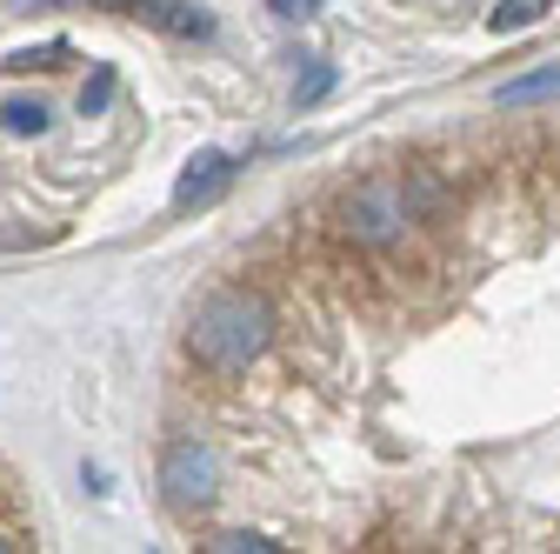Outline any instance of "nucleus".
I'll use <instances>...</instances> for the list:
<instances>
[{
	"instance_id": "nucleus-1",
	"label": "nucleus",
	"mask_w": 560,
	"mask_h": 554,
	"mask_svg": "<svg viewBox=\"0 0 560 554\" xmlns=\"http://www.w3.org/2000/svg\"><path fill=\"white\" fill-rule=\"evenodd\" d=\"M267 341H273V308L267 295L254 288H221V295H207L187 321V355L200 368H214V374H241L267 355Z\"/></svg>"
},
{
	"instance_id": "nucleus-2",
	"label": "nucleus",
	"mask_w": 560,
	"mask_h": 554,
	"mask_svg": "<svg viewBox=\"0 0 560 554\" xmlns=\"http://www.w3.org/2000/svg\"><path fill=\"white\" fill-rule=\"evenodd\" d=\"M428 200H434V181H420V174H368L361 187L340 194L334 234L354 241V247H394L420 221V207H428Z\"/></svg>"
},
{
	"instance_id": "nucleus-3",
	"label": "nucleus",
	"mask_w": 560,
	"mask_h": 554,
	"mask_svg": "<svg viewBox=\"0 0 560 554\" xmlns=\"http://www.w3.org/2000/svg\"><path fill=\"white\" fill-rule=\"evenodd\" d=\"M221 481H228V468L207 441H174L161 454V495H167L174 515H207L221 501Z\"/></svg>"
},
{
	"instance_id": "nucleus-4",
	"label": "nucleus",
	"mask_w": 560,
	"mask_h": 554,
	"mask_svg": "<svg viewBox=\"0 0 560 554\" xmlns=\"http://www.w3.org/2000/svg\"><path fill=\"white\" fill-rule=\"evenodd\" d=\"M234 174H241V161L221 154V148L194 154V161L180 168V181H174V207H180V215H194V207H214V200L234 187Z\"/></svg>"
},
{
	"instance_id": "nucleus-5",
	"label": "nucleus",
	"mask_w": 560,
	"mask_h": 554,
	"mask_svg": "<svg viewBox=\"0 0 560 554\" xmlns=\"http://www.w3.org/2000/svg\"><path fill=\"white\" fill-rule=\"evenodd\" d=\"M127 14H140V21H148V27H161V34H214V21H207L200 8H187V0H127Z\"/></svg>"
},
{
	"instance_id": "nucleus-6",
	"label": "nucleus",
	"mask_w": 560,
	"mask_h": 554,
	"mask_svg": "<svg viewBox=\"0 0 560 554\" xmlns=\"http://www.w3.org/2000/svg\"><path fill=\"white\" fill-rule=\"evenodd\" d=\"M560 94V67H540V74H521V81H508L494 101L501 107H534V101H553Z\"/></svg>"
},
{
	"instance_id": "nucleus-7",
	"label": "nucleus",
	"mask_w": 560,
	"mask_h": 554,
	"mask_svg": "<svg viewBox=\"0 0 560 554\" xmlns=\"http://www.w3.org/2000/svg\"><path fill=\"white\" fill-rule=\"evenodd\" d=\"M547 8H553V0H501V8L487 14V27H494V34H521V27L547 21Z\"/></svg>"
},
{
	"instance_id": "nucleus-8",
	"label": "nucleus",
	"mask_w": 560,
	"mask_h": 554,
	"mask_svg": "<svg viewBox=\"0 0 560 554\" xmlns=\"http://www.w3.org/2000/svg\"><path fill=\"white\" fill-rule=\"evenodd\" d=\"M67 60H74V47H67V41H47V47H21V54H8L14 74H34V67H40V74H54V67H67Z\"/></svg>"
},
{
	"instance_id": "nucleus-9",
	"label": "nucleus",
	"mask_w": 560,
	"mask_h": 554,
	"mask_svg": "<svg viewBox=\"0 0 560 554\" xmlns=\"http://www.w3.org/2000/svg\"><path fill=\"white\" fill-rule=\"evenodd\" d=\"M0 127L8 134H47V107L40 101H8L0 107Z\"/></svg>"
},
{
	"instance_id": "nucleus-10",
	"label": "nucleus",
	"mask_w": 560,
	"mask_h": 554,
	"mask_svg": "<svg viewBox=\"0 0 560 554\" xmlns=\"http://www.w3.org/2000/svg\"><path fill=\"white\" fill-rule=\"evenodd\" d=\"M327 88H334V67H327V60H314V67H307V74L294 81V107L307 114L314 101H327Z\"/></svg>"
},
{
	"instance_id": "nucleus-11",
	"label": "nucleus",
	"mask_w": 560,
	"mask_h": 554,
	"mask_svg": "<svg viewBox=\"0 0 560 554\" xmlns=\"http://www.w3.org/2000/svg\"><path fill=\"white\" fill-rule=\"evenodd\" d=\"M207 547H214V554H280V541H267V534H247V528H234V534H214Z\"/></svg>"
},
{
	"instance_id": "nucleus-12",
	"label": "nucleus",
	"mask_w": 560,
	"mask_h": 554,
	"mask_svg": "<svg viewBox=\"0 0 560 554\" xmlns=\"http://www.w3.org/2000/svg\"><path fill=\"white\" fill-rule=\"evenodd\" d=\"M107 101H114V67H94V81L81 88V114H107Z\"/></svg>"
},
{
	"instance_id": "nucleus-13",
	"label": "nucleus",
	"mask_w": 560,
	"mask_h": 554,
	"mask_svg": "<svg viewBox=\"0 0 560 554\" xmlns=\"http://www.w3.org/2000/svg\"><path fill=\"white\" fill-rule=\"evenodd\" d=\"M267 8H273L280 21H307V14L320 8V0H267Z\"/></svg>"
},
{
	"instance_id": "nucleus-14",
	"label": "nucleus",
	"mask_w": 560,
	"mask_h": 554,
	"mask_svg": "<svg viewBox=\"0 0 560 554\" xmlns=\"http://www.w3.org/2000/svg\"><path fill=\"white\" fill-rule=\"evenodd\" d=\"M107 8H127V0H107Z\"/></svg>"
},
{
	"instance_id": "nucleus-15",
	"label": "nucleus",
	"mask_w": 560,
	"mask_h": 554,
	"mask_svg": "<svg viewBox=\"0 0 560 554\" xmlns=\"http://www.w3.org/2000/svg\"><path fill=\"white\" fill-rule=\"evenodd\" d=\"M8 547H14V541H0V554H8Z\"/></svg>"
}]
</instances>
